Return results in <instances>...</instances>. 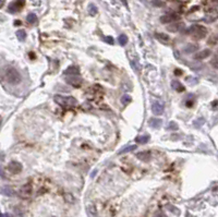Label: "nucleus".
Instances as JSON below:
<instances>
[{
  "label": "nucleus",
  "mask_w": 218,
  "mask_h": 217,
  "mask_svg": "<svg viewBox=\"0 0 218 217\" xmlns=\"http://www.w3.org/2000/svg\"><path fill=\"white\" fill-rule=\"evenodd\" d=\"M188 33L190 35H192L194 38L202 39L207 35V30H206V28H204V26H202V25H193L189 28Z\"/></svg>",
  "instance_id": "7ed1b4c3"
},
{
  "label": "nucleus",
  "mask_w": 218,
  "mask_h": 217,
  "mask_svg": "<svg viewBox=\"0 0 218 217\" xmlns=\"http://www.w3.org/2000/svg\"><path fill=\"white\" fill-rule=\"evenodd\" d=\"M152 110L155 115L159 116L164 113V105L160 104V103H154L153 104V107H152Z\"/></svg>",
  "instance_id": "f8f14e48"
},
{
  "label": "nucleus",
  "mask_w": 218,
  "mask_h": 217,
  "mask_svg": "<svg viewBox=\"0 0 218 217\" xmlns=\"http://www.w3.org/2000/svg\"><path fill=\"white\" fill-rule=\"evenodd\" d=\"M3 5H5V0H0V8L2 7Z\"/></svg>",
  "instance_id": "c9c22d12"
},
{
  "label": "nucleus",
  "mask_w": 218,
  "mask_h": 217,
  "mask_svg": "<svg viewBox=\"0 0 218 217\" xmlns=\"http://www.w3.org/2000/svg\"><path fill=\"white\" fill-rule=\"evenodd\" d=\"M154 5H156V6H163V2H160V1H158V0H154Z\"/></svg>",
  "instance_id": "473e14b6"
},
{
  "label": "nucleus",
  "mask_w": 218,
  "mask_h": 217,
  "mask_svg": "<svg viewBox=\"0 0 218 217\" xmlns=\"http://www.w3.org/2000/svg\"><path fill=\"white\" fill-rule=\"evenodd\" d=\"M8 170H9L10 172L14 173V175L20 173L21 171H22V165H21L19 162H15V160L10 162L9 165H8Z\"/></svg>",
  "instance_id": "6e6552de"
},
{
  "label": "nucleus",
  "mask_w": 218,
  "mask_h": 217,
  "mask_svg": "<svg viewBox=\"0 0 218 217\" xmlns=\"http://www.w3.org/2000/svg\"><path fill=\"white\" fill-rule=\"evenodd\" d=\"M183 23H172L171 25H169L167 28V30L169 31V32H178V31H180L182 28H183Z\"/></svg>",
  "instance_id": "f3484780"
},
{
  "label": "nucleus",
  "mask_w": 218,
  "mask_h": 217,
  "mask_svg": "<svg viewBox=\"0 0 218 217\" xmlns=\"http://www.w3.org/2000/svg\"><path fill=\"white\" fill-rule=\"evenodd\" d=\"M136 142L141 144H144V143H147L149 141V135H142V136H136L135 139Z\"/></svg>",
  "instance_id": "5701e85b"
},
{
  "label": "nucleus",
  "mask_w": 218,
  "mask_h": 217,
  "mask_svg": "<svg viewBox=\"0 0 218 217\" xmlns=\"http://www.w3.org/2000/svg\"><path fill=\"white\" fill-rule=\"evenodd\" d=\"M0 175H1V167H0Z\"/></svg>",
  "instance_id": "e433bc0d"
},
{
  "label": "nucleus",
  "mask_w": 218,
  "mask_h": 217,
  "mask_svg": "<svg viewBox=\"0 0 218 217\" xmlns=\"http://www.w3.org/2000/svg\"><path fill=\"white\" fill-rule=\"evenodd\" d=\"M64 73L68 74V75H78L80 73V69H79L76 66H70L66 69Z\"/></svg>",
  "instance_id": "4468645a"
},
{
  "label": "nucleus",
  "mask_w": 218,
  "mask_h": 217,
  "mask_svg": "<svg viewBox=\"0 0 218 217\" xmlns=\"http://www.w3.org/2000/svg\"><path fill=\"white\" fill-rule=\"evenodd\" d=\"M55 102L58 105L63 107H72L76 105V100L72 96H61V95H56L55 96Z\"/></svg>",
  "instance_id": "f03ea898"
},
{
  "label": "nucleus",
  "mask_w": 218,
  "mask_h": 217,
  "mask_svg": "<svg viewBox=\"0 0 218 217\" xmlns=\"http://www.w3.org/2000/svg\"><path fill=\"white\" fill-rule=\"evenodd\" d=\"M174 73L177 74V75H180V74H182V71H180V70H176V71H174Z\"/></svg>",
  "instance_id": "f704fd0d"
},
{
  "label": "nucleus",
  "mask_w": 218,
  "mask_h": 217,
  "mask_svg": "<svg viewBox=\"0 0 218 217\" xmlns=\"http://www.w3.org/2000/svg\"><path fill=\"white\" fill-rule=\"evenodd\" d=\"M207 43H208L209 45H216V44H218V33H217V34L212 35V36L208 38V40H207Z\"/></svg>",
  "instance_id": "b1692460"
},
{
  "label": "nucleus",
  "mask_w": 218,
  "mask_h": 217,
  "mask_svg": "<svg viewBox=\"0 0 218 217\" xmlns=\"http://www.w3.org/2000/svg\"><path fill=\"white\" fill-rule=\"evenodd\" d=\"M156 38L158 39L159 42L164 43V44H168L170 42V38L168 35L164 34V33H157L156 34Z\"/></svg>",
  "instance_id": "dca6fc26"
},
{
  "label": "nucleus",
  "mask_w": 218,
  "mask_h": 217,
  "mask_svg": "<svg viewBox=\"0 0 218 217\" xmlns=\"http://www.w3.org/2000/svg\"><path fill=\"white\" fill-rule=\"evenodd\" d=\"M130 102H131V96H129V95H124V96H122L121 103L123 105H128Z\"/></svg>",
  "instance_id": "bb28decb"
},
{
  "label": "nucleus",
  "mask_w": 218,
  "mask_h": 217,
  "mask_svg": "<svg viewBox=\"0 0 218 217\" xmlns=\"http://www.w3.org/2000/svg\"><path fill=\"white\" fill-rule=\"evenodd\" d=\"M136 157H138L140 160H142V162H148V160H151L152 154H151V152H148V151H145V152L138 153V154H136Z\"/></svg>",
  "instance_id": "9d476101"
},
{
  "label": "nucleus",
  "mask_w": 218,
  "mask_h": 217,
  "mask_svg": "<svg viewBox=\"0 0 218 217\" xmlns=\"http://www.w3.org/2000/svg\"><path fill=\"white\" fill-rule=\"evenodd\" d=\"M3 78L8 83L12 84V85H16L22 81L21 74L19 73V71L14 68H7L3 72Z\"/></svg>",
  "instance_id": "f257e3e1"
},
{
  "label": "nucleus",
  "mask_w": 218,
  "mask_h": 217,
  "mask_svg": "<svg viewBox=\"0 0 218 217\" xmlns=\"http://www.w3.org/2000/svg\"><path fill=\"white\" fill-rule=\"evenodd\" d=\"M0 123H1V118H0Z\"/></svg>",
  "instance_id": "4c0bfd02"
},
{
  "label": "nucleus",
  "mask_w": 218,
  "mask_h": 217,
  "mask_svg": "<svg viewBox=\"0 0 218 217\" xmlns=\"http://www.w3.org/2000/svg\"><path fill=\"white\" fill-rule=\"evenodd\" d=\"M155 217H167L164 213H158V214L155 215Z\"/></svg>",
  "instance_id": "2f4dec72"
},
{
  "label": "nucleus",
  "mask_w": 218,
  "mask_h": 217,
  "mask_svg": "<svg viewBox=\"0 0 218 217\" xmlns=\"http://www.w3.org/2000/svg\"><path fill=\"white\" fill-rule=\"evenodd\" d=\"M66 81H67L68 84L72 85L73 87H80L83 83L82 79L79 78V76H76V75H69L67 79H66Z\"/></svg>",
  "instance_id": "423d86ee"
},
{
  "label": "nucleus",
  "mask_w": 218,
  "mask_h": 217,
  "mask_svg": "<svg viewBox=\"0 0 218 217\" xmlns=\"http://www.w3.org/2000/svg\"><path fill=\"white\" fill-rule=\"evenodd\" d=\"M16 37H18L19 40H21V42H23L24 39L26 38V33L24 30H18L16 31Z\"/></svg>",
  "instance_id": "aec40b11"
},
{
  "label": "nucleus",
  "mask_w": 218,
  "mask_h": 217,
  "mask_svg": "<svg viewBox=\"0 0 218 217\" xmlns=\"http://www.w3.org/2000/svg\"><path fill=\"white\" fill-rule=\"evenodd\" d=\"M105 40L108 43V44H110V45H113V43H115L113 38V37H110V36H106V37H105Z\"/></svg>",
  "instance_id": "c756f323"
},
{
  "label": "nucleus",
  "mask_w": 218,
  "mask_h": 217,
  "mask_svg": "<svg viewBox=\"0 0 218 217\" xmlns=\"http://www.w3.org/2000/svg\"><path fill=\"white\" fill-rule=\"evenodd\" d=\"M161 123H163V121L160 119H158V118H152L151 120H149V125L154 129H159L161 127Z\"/></svg>",
  "instance_id": "2eb2a0df"
},
{
  "label": "nucleus",
  "mask_w": 218,
  "mask_h": 217,
  "mask_svg": "<svg viewBox=\"0 0 218 217\" xmlns=\"http://www.w3.org/2000/svg\"><path fill=\"white\" fill-rule=\"evenodd\" d=\"M168 130H178V125L176 122H170L167 127Z\"/></svg>",
  "instance_id": "c85d7f7f"
},
{
  "label": "nucleus",
  "mask_w": 218,
  "mask_h": 217,
  "mask_svg": "<svg viewBox=\"0 0 218 217\" xmlns=\"http://www.w3.org/2000/svg\"><path fill=\"white\" fill-rule=\"evenodd\" d=\"M0 217H11L9 214H2V213L0 212Z\"/></svg>",
  "instance_id": "72a5a7b5"
},
{
  "label": "nucleus",
  "mask_w": 218,
  "mask_h": 217,
  "mask_svg": "<svg viewBox=\"0 0 218 217\" xmlns=\"http://www.w3.org/2000/svg\"><path fill=\"white\" fill-rule=\"evenodd\" d=\"M171 87L173 90H176L177 92H183L184 91V86L180 83L179 81H172L171 82Z\"/></svg>",
  "instance_id": "a211bd4d"
},
{
  "label": "nucleus",
  "mask_w": 218,
  "mask_h": 217,
  "mask_svg": "<svg viewBox=\"0 0 218 217\" xmlns=\"http://www.w3.org/2000/svg\"><path fill=\"white\" fill-rule=\"evenodd\" d=\"M31 194H32V185H31L30 183L23 185V187L20 189V191H19V195H20L22 199H28L31 196Z\"/></svg>",
  "instance_id": "0eeeda50"
},
{
  "label": "nucleus",
  "mask_w": 218,
  "mask_h": 217,
  "mask_svg": "<svg viewBox=\"0 0 218 217\" xmlns=\"http://www.w3.org/2000/svg\"><path fill=\"white\" fill-rule=\"evenodd\" d=\"M136 150V145H130V146H126V147H123L121 151L119 152V154H126L128 152H131V151H134Z\"/></svg>",
  "instance_id": "393cba45"
},
{
  "label": "nucleus",
  "mask_w": 218,
  "mask_h": 217,
  "mask_svg": "<svg viewBox=\"0 0 218 217\" xmlns=\"http://www.w3.org/2000/svg\"><path fill=\"white\" fill-rule=\"evenodd\" d=\"M199 49V46L198 45H194V44H189L184 47V53H192L194 51H196Z\"/></svg>",
  "instance_id": "6ab92c4d"
},
{
  "label": "nucleus",
  "mask_w": 218,
  "mask_h": 217,
  "mask_svg": "<svg viewBox=\"0 0 218 217\" xmlns=\"http://www.w3.org/2000/svg\"><path fill=\"white\" fill-rule=\"evenodd\" d=\"M211 63L215 69H218V56H216V57H214L213 59H212Z\"/></svg>",
  "instance_id": "cd10ccee"
},
{
  "label": "nucleus",
  "mask_w": 218,
  "mask_h": 217,
  "mask_svg": "<svg viewBox=\"0 0 218 217\" xmlns=\"http://www.w3.org/2000/svg\"><path fill=\"white\" fill-rule=\"evenodd\" d=\"M118 40H119V44L122 45V46H124V45L128 43V37H126V35L122 34L119 36V38H118Z\"/></svg>",
  "instance_id": "a878e982"
},
{
  "label": "nucleus",
  "mask_w": 218,
  "mask_h": 217,
  "mask_svg": "<svg viewBox=\"0 0 218 217\" xmlns=\"http://www.w3.org/2000/svg\"><path fill=\"white\" fill-rule=\"evenodd\" d=\"M0 192H1V194H3V195H7V196H13L14 194H15L14 190L12 189L10 185H3V187L0 189Z\"/></svg>",
  "instance_id": "ddd939ff"
},
{
  "label": "nucleus",
  "mask_w": 218,
  "mask_h": 217,
  "mask_svg": "<svg viewBox=\"0 0 218 217\" xmlns=\"http://www.w3.org/2000/svg\"><path fill=\"white\" fill-rule=\"evenodd\" d=\"M211 53H212V51L209 50V49H204V50L196 53V55L194 56V59H196V60H203V59L208 57Z\"/></svg>",
  "instance_id": "9b49d317"
},
{
  "label": "nucleus",
  "mask_w": 218,
  "mask_h": 217,
  "mask_svg": "<svg viewBox=\"0 0 218 217\" xmlns=\"http://www.w3.org/2000/svg\"></svg>",
  "instance_id": "58836bf2"
},
{
  "label": "nucleus",
  "mask_w": 218,
  "mask_h": 217,
  "mask_svg": "<svg viewBox=\"0 0 218 217\" xmlns=\"http://www.w3.org/2000/svg\"><path fill=\"white\" fill-rule=\"evenodd\" d=\"M24 3H25L24 0H15V1H13V2H11L9 5L8 11H9L10 13H16V12L21 11V9L23 8Z\"/></svg>",
  "instance_id": "20e7f679"
},
{
  "label": "nucleus",
  "mask_w": 218,
  "mask_h": 217,
  "mask_svg": "<svg viewBox=\"0 0 218 217\" xmlns=\"http://www.w3.org/2000/svg\"><path fill=\"white\" fill-rule=\"evenodd\" d=\"M180 16L177 13H167L160 16V22L161 23H171V22H176L179 20Z\"/></svg>",
  "instance_id": "39448f33"
},
{
  "label": "nucleus",
  "mask_w": 218,
  "mask_h": 217,
  "mask_svg": "<svg viewBox=\"0 0 218 217\" xmlns=\"http://www.w3.org/2000/svg\"><path fill=\"white\" fill-rule=\"evenodd\" d=\"M26 21L30 24H35L37 22V16L35 13H30L28 16H26Z\"/></svg>",
  "instance_id": "412c9836"
},
{
  "label": "nucleus",
  "mask_w": 218,
  "mask_h": 217,
  "mask_svg": "<svg viewBox=\"0 0 218 217\" xmlns=\"http://www.w3.org/2000/svg\"><path fill=\"white\" fill-rule=\"evenodd\" d=\"M88 13H90V15H92V16H94V15H96L97 14V11H98V10H97V7L95 5H93V3H90V5H88Z\"/></svg>",
  "instance_id": "4be33fe9"
},
{
  "label": "nucleus",
  "mask_w": 218,
  "mask_h": 217,
  "mask_svg": "<svg viewBox=\"0 0 218 217\" xmlns=\"http://www.w3.org/2000/svg\"><path fill=\"white\" fill-rule=\"evenodd\" d=\"M217 19H218V10L212 9L206 13V15L204 18V21L207 22V23H212V22L216 21Z\"/></svg>",
  "instance_id": "1a4fd4ad"
},
{
  "label": "nucleus",
  "mask_w": 218,
  "mask_h": 217,
  "mask_svg": "<svg viewBox=\"0 0 218 217\" xmlns=\"http://www.w3.org/2000/svg\"><path fill=\"white\" fill-rule=\"evenodd\" d=\"M5 21H6L5 15H3V14L0 13V23H2V22H5Z\"/></svg>",
  "instance_id": "7c9ffc66"
}]
</instances>
